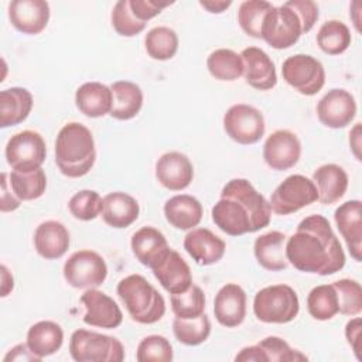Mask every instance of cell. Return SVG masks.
<instances>
[{"instance_id":"cell-1","label":"cell","mask_w":362,"mask_h":362,"mask_svg":"<svg viewBox=\"0 0 362 362\" xmlns=\"http://www.w3.org/2000/svg\"><path fill=\"white\" fill-rule=\"evenodd\" d=\"M286 259L298 272L320 276L334 274L345 266V253L328 219L305 216L286 240Z\"/></svg>"},{"instance_id":"cell-2","label":"cell","mask_w":362,"mask_h":362,"mask_svg":"<svg viewBox=\"0 0 362 362\" xmlns=\"http://www.w3.org/2000/svg\"><path fill=\"white\" fill-rule=\"evenodd\" d=\"M214 223L226 235L242 236L266 228L272 219L269 201L245 178L228 181L211 211Z\"/></svg>"},{"instance_id":"cell-3","label":"cell","mask_w":362,"mask_h":362,"mask_svg":"<svg viewBox=\"0 0 362 362\" xmlns=\"http://www.w3.org/2000/svg\"><path fill=\"white\" fill-rule=\"evenodd\" d=\"M96 160L92 132L82 123L71 122L61 127L55 140V164L68 178L86 175Z\"/></svg>"},{"instance_id":"cell-4","label":"cell","mask_w":362,"mask_h":362,"mask_svg":"<svg viewBox=\"0 0 362 362\" xmlns=\"http://www.w3.org/2000/svg\"><path fill=\"white\" fill-rule=\"evenodd\" d=\"M116 293L133 321L154 324L165 314V300L141 274H129L117 283Z\"/></svg>"},{"instance_id":"cell-5","label":"cell","mask_w":362,"mask_h":362,"mask_svg":"<svg viewBox=\"0 0 362 362\" xmlns=\"http://www.w3.org/2000/svg\"><path fill=\"white\" fill-rule=\"evenodd\" d=\"M300 311V301L296 290L287 284L263 287L255 294L253 313L266 324H287Z\"/></svg>"},{"instance_id":"cell-6","label":"cell","mask_w":362,"mask_h":362,"mask_svg":"<svg viewBox=\"0 0 362 362\" xmlns=\"http://www.w3.org/2000/svg\"><path fill=\"white\" fill-rule=\"evenodd\" d=\"M69 354L76 362H122L124 348L110 335L79 328L69 339Z\"/></svg>"},{"instance_id":"cell-7","label":"cell","mask_w":362,"mask_h":362,"mask_svg":"<svg viewBox=\"0 0 362 362\" xmlns=\"http://www.w3.org/2000/svg\"><path fill=\"white\" fill-rule=\"evenodd\" d=\"M303 34H305L304 24L287 1L277 7L273 6L264 16L260 28V38L274 49L293 47Z\"/></svg>"},{"instance_id":"cell-8","label":"cell","mask_w":362,"mask_h":362,"mask_svg":"<svg viewBox=\"0 0 362 362\" xmlns=\"http://www.w3.org/2000/svg\"><path fill=\"white\" fill-rule=\"evenodd\" d=\"M281 75L287 85L304 96L317 95L325 85L322 64L308 54H296L284 59Z\"/></svg>"},{"instance_id":"cell-9","label":"cell","mask_w":362,"mask_h":362,"mask_svg":"<svg viewBox=\"0 0 362 362\" xmlns=\"http://www.w3.org/2000/svg\"><path fill=\"white\" fill-rule=\"evenodd\" d=\"M318 201L317 188L313 180L301 174L284 178L272 192L269 199L270 209L276 215H290Z\"/></svg>"},{"instance_id":"cell-10","label":"cell","mask_w":362,"mask_h":362,"mask_svg":"<svg viewBox=\"0 0 362 362\" xmlns=\"http://www.w3.org/2000/svg\"><path fill=\"white\" fill-rule=\"evenodd\" d=\"M4 154L13 171L30 173L38 170L47 157L45 140L38 132L21 130L8 139Z\"/></svg>"},{"instance_id":"cell-11","label":"cell","mask_w":362,"mask_h":362,"mask_svg":"<svg viewBox=\"0 0 362 362\" xmlns=\"http://www.w3.org/2000/svg\"><path fill=\"white\" fill-rule=\"evenodd\" d=\"M62 273L65 281L74 288H96L107 277V264L98 252L83 249L68 257Z\"/></svg>"},{"instance_id":"cell-12","label":"cell","mask_w":362,"mask_h":362,"mask_svg":"<svg viewBox=\"0 0 362 362\" xmlns=\"http://www.w3.org/2000/svg\"><path fill=\"white\" fill-rule=\"evenodd\" d=\"M223 130L238 144H255L266 132L263 113L246 103L233 105L223 115Z\"/></svg>"},{"instance_id":"cell-13","label":"cell","mask_w":362,"mask_h":362,"mask_svg":"<svg viewBox=\"0 0 362 362\" xmlns=\"http://www.w3.org/2000/svg\"><path fill=\"white\" fill-rule=\"evenodd\" d=\"M301 156V143L296 133L280 129L273 132L263 144V160L276 171H286L294 167Z\"/></svg>"},{"instance_id":"cell-14","label":"cell","mask_w":362,"mask_h":362,"mask_svg":"<svg viewBox=\"0 0 362 362\" xmlns=\"http://www.w3.org/2000/svg\"><path fill=\"white\" fill-rule=\"evenodd\" d=\"M318 120L329 129H344L356 116L355 98L342 88L328 90L317 103Z\"/></svg>"},{"instance_id":"cell-15","label":"cell","mask_w":362,"mask_h":362,"mask_svg":"<svg viewBox=\"0 0 362 362\" xmlns=\"http://www.w3.org/2000/svg\"><path fill=\"white\" fill-rule=\"evenodd\" d=\"M81 303L86 308L82 317L86 325L113 329L123 322V313L117 303L98 288H88L81 296Z\"/></svg>"},{"instance_id":"cell-16","label":"cell","mask_w":362,"mask_h":362,"mask_svg":"<svg viewBox=\"0 0 362 362\" xmlns=\"http://www.w3.org/2000/svg\"><path fill=\"white\" fill-rule=\"evenodd\" d=\"M308 358L297 349H293L280 337H266L257 344L245 346L236 354V362H298Z\"/></svg>"},{"instance_id":"cell-17","label":"cell","mask_w":362,"mask_h":362,"mask_svg":"<svg viewBox=\"0 0 362 362\" xmlns=\"http://www.w3.org/2000/svg\"><path fill=\"white\" fill-rule=\"evenodd\" d=\"M51 16L49 4L44 0H13L8 3V20L11 25L27 35H35L45 30Z\"/></svg>"},{"instance_id":"cell-18","label":"cell","mask_w":362,"mask_h":362,"mask_svg":"<svg viewBox=\"0 0 362 362\" xmlns=\"http://www.w3.org/2000/svg\"><path fill=\"white\" fill-rule=\"evenodd\" d=\"M156 178L170 191H182L189 187L194 178V165L185 154L168 151L160 156L156 163Z\"/></svg>"},{"instance_id":"cell-19","label":"cell","mask_w":362,"mask_h":362,"mask_svg":"<svg viewBox=\"0 0 362 362\" xmlns=\"http://www.w3.org/2000/svg\"><path fill=\"white\" fill-rule=\"evenodd\" d=\"M334 219L337 228L344 238L351 256L356 260H362V202L359 199H351L341 204L335 212Z\"/></svg>"},{"instance_id":"cell-20","label":"cell","mask_w":362,"mask_h":362,"mask_svg":"<svg viewBox=\"0 0 362 362\" xmlns=\"http://www.w3.org/2000/svg\"><path fill=\"white\" fill-rule=\"evenodd\" d=\"M130 246L134 257L151 270L156 269L171 250L165 236L153 226L137 229L132 236Z\"/></svg>"},{"instance_id":"cell-21","label":"cell","mask_w":362,"mask_h":362,"mask_svg":"<svg viewBox=\"0 0 362 362\" xmlns=\"http://www.w3.org/2000/svg\"><path fill=\"white\" fill-rule=\"evenodd\" d=\"M216 321L226 328L239 327L246 317V293L236 283L222 286L214 300Z\"/></svg>"},{"instance_id":"cell-22","label":"cell","mask_w":362,"mask_h":362,"mask_svg":"<svg viewBox=\"0 0 362 362\" xmlns=\"http://www.w3.org/2000/svg\"><path fill=\"white\" fill-rule=\"evenodd\" d=\"M184 249L199 266L218 263L226 250V243L206 228H194L184 238Z\"/></svg>"},{"instance_id":"cell-23","label":"cell","mask_w":362,"mask_h":362,"mask_svg":"<svg viewBox=\"0 0 362 362\" xmlns=\"http://www.w3.org/2000/svg\"><path fill=\"white\" fill-rule=\"evenodd\" d=\"M243 76L249 86L257 90H269L277 83L276 66L272 58L257 47H247L240 52Z\"/></svg>"},{"instance_id":"cell-24","label":"cell","mask_w":362,"mask_h":362,"mask_svg":"<svg viewBox=\"0 0 362 362\" xmlns=\"http://www.w3.org/2000/svg\"><path fill=\"white\" fill-rule=\"evenodd\" d=\"M69 232L59 221L41 222L34 232L35 252L45 260L62 257L69 249Z\"/></svg>"},{"instance_id":"cell-25","label":"cell","mask_w":362,"mask_h":362,"mask_svg":"<svg viewBox=\"0 0 362 362\" xmlns=\"http://www.w3.org/2000/svg\"><path fill=\"white\" fill-rule=\"evenodd\" d=\"M75 105L86 117H103L110 115L113 93L110 86L100 82H85L75 92Z\"/></svg>"},{"instance_id":"cell-26","label":"cell","mask_w":362,"mask_h":362,"mask_svg":"<svg viewBox=\"0 0 362 362\" xmlns=\"http://www.w3.org/2000/svg\"><path fill=\"white\" fill-rule=\"evenodd\" d=\"M154 277L161 287L170 294H177L188 290L192 284V274L188 263L177 250H170L168 256L153 269Z\"/></svg>"},{"instance_id":"cell-27","label":"cell","mask_w":362,"mask_h":362,"mask_svg":"<svg viewBox=\"0 0 362 362\" xmlns=\"http://www.w3.org/2000/svg\"><path fill=\"white\" fill-rule=\"evenodd\" d=\"M139 214L140 206L137 199L127 192L115 191L103 197L102 219L110 228H127L137 221Z\"/></svg>"},{"instance_id":"cell-28","label":"cell","mask_w":362,"mask_h":362,"mask_svg":"<svg viewBox=\"0 0 362 362\" xmlns=\"http://www.w3.org/2000/svg\"><path fill=\"white\" fill-rule=\"evenodd\" d=\"M313 182L317 188L318 201L324 205L338 202L348 189V174L338 164L320 165L313 174Z\"/></svg>"},{"instance_id":"cell-29","label":"cell","mask_w":362,"mask_h":362,"mask_svg":"<svg viewBox=\"0 0 362 362\" xmlns=\"http://www.w3.org/2000/svg\"><path fill=\"white\" fill-rule=\"evenodd\" d=\"M163 209L167 222L180 230H191L198 226L204 214L201 202L188 194L168 198Z\"/></svg>"},{"instance_id":"cell-30","label":"cell","mask_w":362,"mask_h":362,"mask_svg":"<svg viewBox=\"0 0 362 362\" xmlns=\"http://www.w3.org/2000/svg\"><path fill=\"white\" fill-rule=\"evenodd\" d=\"M286 233L280 230H270L256 238L253 253L257 263L269 272L284 270L288 264L286 259Z\"/></svg>"},{"instance_id":"cell-31","label":"cell","mask_w":362,"mask_h":362,"mask_svg":"<svg viewBox=\"0 0 362 362\" xmlns=\"http://www.w3.org/2000/svg\"><path fill=\"white\" fill-rule=\"evenodd\" d=\"M33 95L28 89L13 86L0 92V127L23 123L33 109Z\"/></svg>"},{"instance_id":"cell-32","label":"cell","mask_w":362,"mask_h":362,"mask_svg":"<svg viewBox=\"0 0 362 362\" xmlns=\"http://www.w3.org/2000/svg\"><path fill=\"white\" fill-rule=\"evenodd\" d=\"M27 345L34 355L45 358L58 352L64 344V331L54 321H38L27 331Z\"/></svg>"},{"instance_id":"cell-33","label":"cell","mask_w":362,"mask_h":362,"mask_svg":"<svg viewBox=\"0 0 362 362\" xmlns=\"http://www.w3.org/2000/svg\"><path fill=\"white\" fill-rule=\"evenodd\" d=\"M113 93V106L110 116L116 120H130L139 115L143 107V90L130 81H116L110 85Z\"/></svg>"},{"instance_id":"cell-34","label":"cell","mask_w":362,"mask_h":362,"mask_svg":"<svg viewBox=\"0 0 362 362\" xmlns=\"http://www.w3.org/2000/svg\"><path fill=\"white\" fill-rule=\"evenodd\" d=\"M206 68L218 81L232 82L243 75V61L240 54L229 48H218L206 58Z\"/></svg>"},{"instance_id":"cell-35","label":"cell","mask_w":362,"mask_h":362,"mask_svg":"<svg viewBox=\"0 0 362 362\" xmlns=\"http://www.w3.org/2000/svg\"><path fill=\"white\" fill-rule=\"evenodd\" d=\"M352 37L348 25L339 20L325 21L317 33L320 49L328 55H339L351 45Z\"/></svg>"},{"instance_id":"cell-36","label":"cell","mask_w":362,"mask_h":362,"mask_svg":"<svg viewBox=\"0 0 362 362\" xmlns=\"http://www.w3.org/2000/svg\"><path fill=\"white\" fill-rule=\"evenodd\" d=\"M144 47L150 58L156 61H167L178 51V35L173 28L158 25L146 34Z\"/></svg>"},{"instance_id":"cell-37","label":"cell","mask_w":362,"mask_h":362,"mask_svg":"<svg viewBox=\"0 0 362 362\" xmlns=\"http://www.w3.org/2000/svg\"><path fill=\"white\" fill-rule=\"evenodd\" d=\"M308 314L317 321H328L339 313L337 291L331 284H321L311 288L307 296Z\"/></svg>"},{"instance_id":"cell-38","label":"cell","mask_w":362,"mask_h":362,"mask_svg":"<svg viewBox=\"0 0 362 362\" xmlns=\"http://www.w3.org/2000/svg\"><path fill=\"white\" fill-rule=\"evenodd\" d=\"M8 177L11 191L20 201H34L45 192L47 175L42 168L30 173L11 171Z\"/></svg>"},{"instance_id":"cell-39","label":"cell","mask_w":362,"mask_h":362,"mask_svg":"<svg viewBox=\"0 0 362 362\" xmlns=\"http://www.w3.org/2000/svg\"><path fill=\"white\" fill-rule=\"evenodd\" d=\"M173 332L178 342L197 346L205 342L211 334V321L209 317L204 313L198 318H174L173 321Z\"/></svg>"},{"instance_id":"cell-40","label":"cell","mask_w":362,"mask_h":362,"mask_svg":"<svg viewBox=\"0 0 362 362\" xmlns=\"http://www.w3.org/2000/svg\"><path fill=\"white\" fill-rule=\"evenodd\" d=\"M171 310L177 318H198L205 313V294L201 287L191 284L182 293L170 294Z\"/></svg>"},{"instance_id":"cell-41","label":"cell","mask_w":362,"mask_h":362,"mask_svg":"<svg viewBox=\"0 0 362 362\" xmlns=\"http://www.w3.org/2000/svg\"><path fill=\"white\" fill-rule=\"evenodd\" d=\"M273 7L272 3L264 0H246L240 3L238 10V23L240 28L253 38H260V28L264 16Z\"/></svg>"},{"instance_id":"cell-42","label":"cell","mask_w":362,"mask_h":362,"mask_svg":"<svg viewBox=\"0 0 362 362\" xmlns=\"http://www.w3.org/2000/svg\"><path fill=\"white\" fill-rule=\"evenodd\" d=\"M68 209L75 219L93 221L102 214L103 198L93 189H81L68 201Z\"/></svg>"},{"instance_id":"cell-43","label":"cell","mask_w":362,"mask_h":362,"mask_svg":"<svg viewBox=\"0 0 362 362\" xmlns=\"http://www.w3.org/2000/svg\"><path fill=\"white\" fill-rule=\"evenodd\" d=\"M337 297L339 313L344 315L355 317L362 311V287L356 280L341 279L332 283Z\"/></svg>"},{"instance_id":"cell-44","label":"cell","mask_w":362,"mask_h":362,"mask_svg":"<svg viewBox=\"0 0 362 362\" xmlns=\"http://www.w3.org/2000/svg\"><path fill=\"white\" fill-rule=\"evenodd\" d=\"M139 362H170L173 361V346L163 335L144 337L136 351Z\"/></svg>"},{"instance_id":"cell-45","label":"cell","mask_w":362,"mask_h":362,"mask_svg":"<svg viewBox=\"0 0 362 362\" xmlns=\"http://www.w3.org/2000/svg\"><path fill=\"white\" fill-rule=\"evenodd\" d=\"M110 21L115 31L122 37H134L146 28V23L137 20L133 14L129 0H119L115 3Z\"/></svg>"},{"instance_id":"cell-46","label":"cell","mask_w":362,"mask_h":362,"mask_svg":"<svg viewBox=\"0 0 362 362\" xmlns=\"http://www.w3.org/2000/svg\"><path fill=\"white\" fill-rule=\"evenodd\" d=\"M130 8L137 20L147 23L148 20L158 16L171 1H156V0H129Z\"/></svg>"},{"instance_id":"cell-47","label":"cell","mask_w":362,"mask_h":362,"mask_svg":"<svg viewBox=\"0 0 362 362\" xmlns=\"http://www.w3.org/2000/svg\"><path fill=\"white\" fill-rule=\"evenodd\" d=\"M287 3L300 16V18L304 24L305 33H308L315 25L317 20L320 17V10H318L317 3H314L311 0H288Z\"/></svg>"},{"instance_id":"cell-48","label":"cell","mask_w":362,"mask_h":362,"mask_svg":"<svg viewBox=\"0 0 362 362\" xmlns=\"http://www.w3.org/2000/svg\"><path fill=\"white\" fill-rule=\"evenodd\" d=\"M7 178H8V174L1 173V194H0V211L1 212L16 211L21 205V201L11 191L10 181Z\"/></svg>"},{"instance_id":"cell-49","label":"cell","mask_w":362,"mask_h":362,"mask_svg":"<svg viewBox=\"0 0 362 362\" xmlns=\"http://www.w3.org/2000/svg\"><path fill=\"white\" fill-rule=\"evenodd\" d=\"M3 361H4V362H8V361L40 362L41 358H38L37 355H34V354L31 352V349L28 348L27 342H25V344H17V345H14L11 349H8V352L4 355Z\"/></svg>"},{"instance_id":"cell-50","label":"cell","mask_w":362,"mask_h":362,"mask_svg":"<svg viewBox=\"0 0 362 362\" xmlns=\"http://www.w3.org/2000/svg\"><path fill=\"white\" fill-rule=\"evenodd\" d=\"M345 337H346V341L348 344L351 345L354 354L356 355L358 359H361V355H359V345H358V341H359V337H361V318L355 315V318L349 320L345 325Z\"/></svg>"},{"instance_id":"cell-51","label":"cell","mask_w":362,"mask_h":362,"mask_svg":"<svg viewBox=\"0 0 362 362\" xmlns=\"http://www.w3.org/2000/svg\"><path fill=\"white\" fill-rule=\"evenodd\" d=\"M230 4H232L230 0H228V1H225V0H199V6L212 14L223 13Z\"/></svg>"},{"instance_id":"cell-52","label":"cell","mask_w":362,"mask_h":362,"mask_svg":"<svg viewBox=\"0 0 362 362\" xmlns=\"http://www.w3.org/2000/svg\"><path fill=\"white\" fill-rule=\"evenodd\" d=\"M349 146L356 160L361 161V123H356L349 133Z\"/></svg>"},{"instance_id":"cell-53","label":"cell","mask_w":362,"mask_h":362,"mask_svg":"<svg viewBox=\"0 0 362 362\" xmlns=\"http://www.w3.org/2000/svg\"><path fill=\"white\" fill-rule=\"evenodd\" d=\"M0 270H1V281H3L1 283V297H7L14 287V279H13L11 273L8 272V269L6 267V264H1Z\"/></svg>"}]
</instances>
